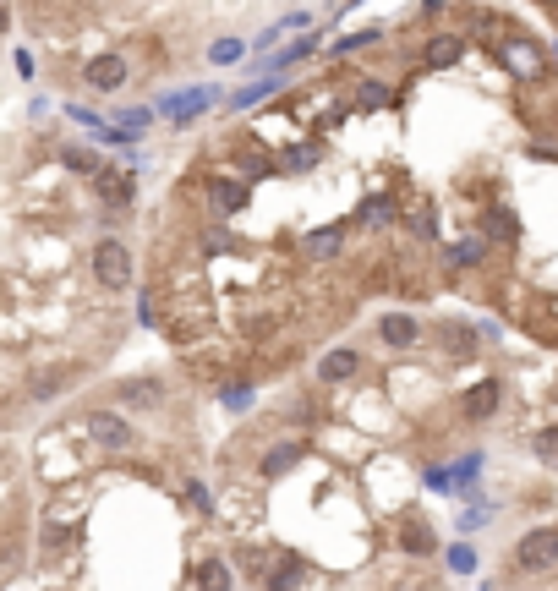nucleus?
<instances>
[{
	"label": "nucleus",
	"instance_id": "obj_1",
	"mask_svg": "<svg viewBox=\"0 0 558 591\" xmlns=\"http://www.w3.org/2000/svg\"><path fill=\"white\" fill-rule=\"evenodd\" d=\"M515 570L520 575H548L558 570V526H537L515 542Z\"/></svg>",
	"mask_w": 558,
	"mask_h": 591
},
{
	"label": "nucleus",
	"instance_id": "obj_2",
	"mask_svg": "<svg viewBox=\"0 0 558 591\" xmlns=\"http://www.w3.org/2000/svg\"><path fill=\"white\" fill-rule=\"evenodd\" d=\"M498 61H504V72L520 77V83H537V77L548 72V55H542V44L520 39V33H504V39H498Z\"/></svg>",
	"mask_w": 558,
	"mask_h": 591
},
{
	"label": "nucleus",
	"instance_id": "obj_3",
	"mask_svg": "<svg viewBox=\"0 0 558 591\" xmlns=\"http://www.w3.org/2000/svg\"><path fill=\"white\" fill-rule=\"evenodd\" d=\"M93 280L104 285V291H126L132 285V252H126V241H99L93 247Z\"/></svg>",
	"mask_w": 558,
	"mask_h": 591
},
{
	"label": "nucleus",
	"instance_id": "obj_4",
	"mask_svg": "<svg viewBox=\"0 0 558 591\" xmlns=\"http://www.w3.org/2000/svg\"><path fill=\"white\" fill-rule=\"evenodd\" d=\"M93 192H99V203L104 208H126V203H132V176H126V170H115V165H99V170H93Z\"/></svg>",
	"mask_w": 558,
	"mask_h": 591
},
{
	"label": "nucleus",
	"instance_id": "obj_5",
	"mask_svg": "<svg viewBox=\"0 0 558 591\" xmlns=\"http://www.w3.org/2000/svg\"><path fill=\"white\" fill-rule=\"evenodd\" d=\"M88 438L93 444H104V449H126L132 444V427H126V416H115V411H88Z\"/></svg>",
	"mask_w": 558,
	"mask_h": 591
},
{
	"label": "nucleus",
	"instance_id": "obj_6",
	"mask_svg": "<svg viewBox=\"0 0 558 591\" xmlns=\"http://www.w3.org/2000/svg\"><path fill=\"white\" fill-rule=\"evenodd\" d=\"M83 77H88L93 94H115V88L126 83V61L121 55H93V61L83 66Z\"/></svg>",
	"mask_w": 558,
	"mask_h": 591
},
{
	"label": "nucleus",
	"instance_id": "obj_7",
	"mask_svg": "<svg viewBox=\"0 0 558 591\" xmlns=\"http://www.w3.org/2000/svg\"><path fill=\"white\" fill-rule=\"evenodd\" d=\"M498 400H504V384H498V378H482V384H476L471 394H465V405H460V411L471 416V422H487V416L498 411Z\"/></svg>",
	"mask_w": 558,
	"mask_h": 591
},
{
	"label": "nucleus",
	"instance_id": "obj_8",
	"mask_svg": "<svg viewBox=\"0 0 558 591\" xmlns=\"http://www.w3.org/2000/svg\"><path fill=\"white\" fill-rule=\"evenodd\" d=\"M301 252H307V258H334V252H345V225H323V230H312L307 241H301Z\"/></svg>",
	"mask_w": 558,
	"mask_h": 591
},
{
	"label": "nucleus",
	"instance_id": "obj_9",
	"mask_svg": "<svg viewBox=\"0 0 558 591\" xmlns=\"http://www.w3.org/2000/svg\"><path fill=\"white\" fill-rule=\"evenodd\" d=\"M356 367H362V356H356V351H329V356H323V367H318V378H323V384H340V378H356Z\"/></svg>",
	"mask_w": 558,
	"mask_h": 591
},
{
	"label": "nucleus",
	"instance_id": "obj_10",
	"mask_svg": "<svg viewBox=\"0 0 558 591\" xmlns=\"http://www.w3.org/2000/svg\"><path fill=\"white\" fill-rule=\"evenodd\" d=\"M378 334L389 345H416V334H422V329H416V318H405V312H383Z\"/></svg>",
	"mask_w": 558,
	"mask_h": 591
},
{
	"label": "nucleus",
	"instance_id": "obj_11",
	"mask_svg": "<svg viewBox=\"0 0 558 591\" xmlns=\"http://www.w3.org/2000/svg\"><path fill=\"white\" fill-rule=\"evenodd\" d=\"M460 55H465V39H460V33H438V39L427 44V66H455Z\"/></svg>",
	"mask_w": 558,
	"mask_h": 591
},
{
	"label": "nucleus",
	"instance_id": "obj_12",
	"mask_svg": "<svg viewBox=\"0 0 558 591\" xmlns=\"http://www.w3.org/2000/svg\"><path fill=\"white\" fill-rule=\"evenodd\" d=\"M121 400L137 405V411H159V405H165V389L159 384H121Z\"/></svg>",
	"mask_w": 558,
	"mask_h": 591
},
{
	"label": "nucleus",
	"instance_id": "obj_13",
	"mask_svg": "<svg viewBox=\"0 0 558 591\" xmlns=\"http://www.w3.org/2000/svg\"><path fill=\"white\" fill-rule=\"evenodd\" d=\"M208 197H214L219 214H236V208L247 203V187H241V181H214V187H208Z\"/></svg>",
	"mask_w": 558,
	"mask_h": 591
},
{
	"label": "nucleus",
	"instance_id": "obj_14",
	"mask_svg": "<svg viewBox=\"0 0 558 591\" xmlns=\"http://www.w3.org/2000/svg\"><path fill=\"white\" fill-rule=\"evenodd\" d=\"M482 258H487V236H465V241H455V252H449L455 269H476Z\"/></svg>",
	"mask_w": 558,
	"mask_h": 591
},
{
	"label": "nucleus",
	"instance_id": "obj_15",
	"mask_svg": "<svg viewBox=\"0 0 558 591\" xmlns=\"http://www.w3.org/2000/svg\"><path fill=\"white\" fill-rule=\"evenodd\" d=\"M296 460H301V444H279V449H269V455H263V477H285Z\"/></svg>",
	"mask_w": 558,
	"mask_h": 591
},
{
	"label": "nucleus",
	"instance_id": "obj_16",
	"mask_svg": "<svg viewBox=\"0 0 558 591\" xmlns=\"http://www.w3.org/2000/svg\"><path fill=\"white\" fill-rule=\"evenodd\" d=\"M362 219H367V225H389V219H394V197H367Z\"/></svg>",
	"mask_w": 558,
	"mask_h": 591
},
{
	"label": "nucleus",
	"instance_id": "obj_17",
	"mask_svg": "<svg viewBox=\"0 0 558 591\" xmlns=\"http://www.w3.org/2000/svg\"><path fill=\"white\" fill-rule=\"evenodd\" d=\"M400 542H405V548H411V553H427V548H433V531H427L422 520H411V526L400 531Z\"/></svg>",
	"mask_w": 558,
	"mask_h": 591
},
{
	"label": "nucleus",
	"instance_id": "obj_18",
	"mask_svg": "<svg viewBox=\"0 0 558 591\" xmlns=\"http://www.w3.org/2000/svg\"><path fill=\"white\" fill-rule=\"evenodd\" d=\"M531 449H537V455L548 460V466H558V427H542V433L531 438Z\"/></svg>",
	"mask_w": 558,
	"mask_h": 591
},
{
	"label": "nucleus",
	"instance_id": "obj_19",
	"mask_svg": "<svg viewBox=\"0 0 558 591\" xmlns=\"http://www.w3.org/2000/svg\"><path fill=\"white\" fill-rule=\"evenodd\" d=\"M66 170H77V176H93V170H99V154H83V148H66Z\"/></svg>",
	"mask_w": 558,
	"mask_h": 591
},
{
	"label": "nucleus",
	"instance_id": "obj_20",
	"mask_svg": "<svg viewBox=\"0 0 558 591\" xmlns=\"http://www.w3.org/2000/svg\"><path fill=\"white\" fill-rule=\"evenodd\" d=\"M487 230H493V236H504V241H515V236H520L515 219H509L504 208H493V214H487Z\"/></svg>",
	"mask_w": 558,
	"mask_h": 591
},
{
	"label": "nucleus",
	"instance_id": "obj_21",
	"mask_svg": "<svg viewBox=\"0 0 558 591\" xmlns=\"http://www.w3.org/2000/svg\"><path fill=\"white\" fill-rule=\"evenodd\" d=\"M312 159H318V148H290V154H285V170H312Z\"/></svg>",
	"mask_w": 558,
	"mask_h": 591
},
{
	"label": "nucleus",
	"instance_id": "obj_22",
	"mask_svg": "<svg viewBox=\"0 0 558 591\" xmlns=\"http://www.w3.org/2000/svg\"><path fill=\"white\" fill-rule=\"evenodd\" d=\"M449 570H455V575H471V570H476V553H471V548H455V553H449Z\"/></svg>",
	"mask_w": 558,
	"mask_h": 591
},
{
	"label": "nucleus",
	"instance_id": "obj_23",
	"mask_svg": "<svg viewBox=\"0 0 558 591\" xmlns=\"http://www.w3.org/2000/svg\"><path fill=\"white\" fill-rule=\"evenodd\" d=\"M362 44H378V28H367V33H351V39H340V44H334V50H362Z\"/></svg>",
	"mask_w": 558,
	"mask_h": 591
},
{
	"label": "nucleus",
	"instance_id": "obj_24",
	"mask_svg": "<svg viewBox=\"0 0 558 591\" xmlns=\"http://www.w3.org/2000/svg\"><path fill=\"white\" fill-rule=\"evenodd\" d=\"M411 219H416V230H422V236H433V230H438V214H433V203H422Z\"/></svg>",
	"mask_w": 558,
	"mask_h": 591
},
{
	"label": "nucleus",
	"instance_id": "obj_25",
	"mask_svg": "<svg viewBox=\"0 0 558 591\" xmlns=\"http://www.w3.org/2000/svg\"><path fill=\"white\" fill-rule=\"evenodd\" d=\"M362 104H367V110H372V104H389V88H383V83H362Z\"/></svg>",
	"mask_w": 558,
	"mask_h": 591
},
{
	"label": "nucleus",
	"instance_id": "obj_26",
	"mask_svg": "<svg viewBox=\"0 0 558 591\" xmlns=\"http://www.w3.org/2000/svg\"><path fill=\"white\" fill-rule=\"evenodd\" d=\"M203 252H230V236H225V230H208V236H203Z\"/></svg>",
	"mask_w": 558,
	"mask_h": 591
},
{
	"label": "nucleus",
	"instance_id": "obj_27",
	"mask_svg": "<svg viewBox=\"0 0 558 591\" xmlns=\"http://www.w3.org/2000/svg\"><path fill=\"white\" fill-rule=\"evenodd\" d=\"M241 55V44L236 39H225V44H214V61H236Z\"/></svg>",
	"mask_w": 558,
	"mask_h": 591
},
{
	"label": "nucleus",
	"instance_id": "obj_28",
	"mask_svg": "<svg viewBox=\"0 0 558 591\" xmlns=\"http://www.w3.org/2000/svg\"><path fill=\"white\" fill-rule=\"evenodd\" d=\"M0 33H6V6H0Z\"/></svg>",
	"mask_w": 558,
	"mask_h": 591
}]
</instances>
